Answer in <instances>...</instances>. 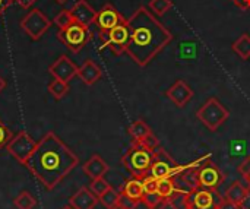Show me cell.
<instances>
[{
	"label": "cell",
	"instance_id": "cell-1",
	"mask_svg": "<svg viewBox=\"0 0 250 209\" xmlns=\"http://www.w3.org/2000/svg\"><path fill=\"white\" fill-rule=\"evenodd\" d=\"M78 164V157L54 132L45 133L37 142L25 163L29 173L47 190H53Z\"/></svg>",
	"mask_w": 250,
	"mask_h": 209
},
{
	"label": "cell",
	"instance_id": "cell-2",
	"mask_svg": "<svg viewBox=\"0 0 250 209\" xmlns=\"http://www.w3.org/2000/svg\"><path fill=\"white\" fill-rule=\"evenodd\" d=\"M127 25L130 40L126 53L142 67L149 64L173 41V34L145 6H139L130 15Z\"/></svg>",
	"mask_w": 250,
	"mask_h": 209
},
{
	"label": "cell",
	"instance_id": "cell-3",
	"mask_svg": "<svg viewBox=\"0 0 250 209\" xmlns=\"http://www.w3.org/2000/svg\"><path fill=\"white\" fill-rule=\"evenodd\" d=\"M154 155L155 149H149L142 144H132V146L122 157V164L132 174V177L144 179L149 174Z\"/></svg>",
	"mask_w": 250,
	"mask_h": 209
},
{
	"label": "cell",
	"instance_id": "cell-4",
	"mask_svg": "<svg viewBox=\"0 0 250 209\" xmlns=\"http://www.w3.org/2000/svg\"><path fill=\"white\" fill-rule=\"evenodd\" d=\"M196 117L209 132H217L229 120L230 111L220 103L218 98L211 97L196 111Z\"/></svg>",
	"mask_w": 250,
	"mask_h": 209
},
{
	"label": "cell",
	"instance_id": "cell-5",
	"mask_svg": "<svg viewBox=\"0 0 250 209\" xmlns=\"http://www.w3.org/2000/svg\"><path fill=\"white\" fill-rule=\"evenodd\" d=\"M226 204V198H223L218 190L199 186L192 188L186 196V209H223Z\"/></svg>",
	"mask_w": 250,
	"mask_h": 209
},
{
	"label": "cell",
	"instance_id": "cell-6",
	"mask_svg": "<svg viewBox=\"0 0 250 209\" xmlns=\"http://www.w3.org/2000/svg\"><path fill=\"white\" fill-rule=\"evenodd\" d=\"M57 38L72 51V53H79L92 38V34L88 26L79 23V22H72L69 26L64 29H60L57 34Z\"/></svg>",
	"mask_w": 250,
	"mask_h": 209
},
{
	"label": "cell",
	"instance_id": "cell-7",
	"mask_svg": "<svg viewBox=\"0 0 250 209\" xmlns=\"http://www.w3.org/2000/svg\"><path fill=\"white\" fill-rule=\"evenodd\" d=\"M100 38H101L103 47H110V50L116 56L126 51V47L130 40V29L127 25V19L122 21L119 25H116L110 31L100 32Z\"/></svg>",
	"mask_w": 250,
	"mask_h": 209
},
{
	"label": "cell",
	"instance_id": "cell-8",
	"mask_svg": "<svg viewBox=\"0 0 250 209\" xmlns=\"http://www.w3.org/2000/svg\"><path fill=\"white\" fill-rule=\"evenodd\" d=\"M195 177H196V186L217 190L223 182H224V174L223 171L208 158L205 163H202L199 167L195 168Z\"/></svg>",
	"mask_w": 250,
	"mask_h": 209
},
{
	"label": "cell",
	"instance_id": "cell-9",
	"mask_svg": "<svg viewBox=\"0 0 250 209\" xmlns=\"http://www.w3.org/2000/svg\"><path fill=\"white\" fill-rule=\"evenodd\" d=\"M51 26V21L40 10V9H32L26 13V16L21 21V28L22 31L29 35L34 41L40 40Z\"/></svg>",
	"mask_w": 250,
	"mask_h": 209
},
{
	"label": "cell",
	"instance_id": "cell-10",
	"mask_svg": "<svg viewBox=\"0 0 250 209\" xmlns=\"http://www.w3.org/2000/svg\"><path fill=\"white\" fill-rule=\"evenodd\" d=\"M35 145H37V142H35L25 130H22V132L16 133V135L12 138V141L7 144L6 149H7V152H9L18 163H21V164L25 166V163H26V160L29 158L31 152L34 151Z\"/></svg>",
	"mask_w": 250,
	"mask_h": 209
},
{
	"label": "cell",
	"instance_id": "cell-11",
	"mask_svg": "<svg viewBox=\"0 0 250 209\" xmlns=\"http://www.w3.org/2000/svg\"><path fill=\"white\" fill-rule=\"evenodd\" d=\"M177 167L176 161L163 149V148H157L155 149V155H154V163L151 166L149 170V176L155 177L157 180H163V179H173V171Z\"/></svg>",
	"mask_w": 250,
	"mask_h": 209
},
{
	"label": "cell",
	"instance_id": "cell-12",
	"mask_svg": "<svg viewBox=\"0 0 250 209\" xmlns=\"http://www.w3.org/2000/svg\"><path fill=\"white\" fill-rule=\"evenodd\" d=\"M122 21H125L123 15L113 4L107 3L97 12L94 23L100 28V32H104V31H110L111 28H114Z\"/></svg>",
	"mask_w": 250,
	"mask_h": 209
},
{
	"label": "cell",
	"instance_id": "cell-13",
	"mask_svg": "<svg viewBox=\"0 0 250 209\" xmlns=\"http://www.w3.org/2000/svg\"><path fill=\"white\" fill-rule=\"evenodd\" d=\"M50 73L53 75L54 79L63 81V82H69L72 78H75L78 75V66L66 56L62 54L50 67H48Z\"/></svg>",
	"mask_w": 250,
	"mask_h": 209
},
{
	"label": "cell",
	"instance_id": "cell-14",
	"mask_svg": "<svg viewBox=\"0 0 250 209\" xmlns=\"http://www.w3.org/2000/svg\"><path fill=\"white\" fill-rule=\"evenodd\" d=\"M166 95H167V98H168L176 107L183 108V107L193 98L195 92H193V89H192L185 81L179 79V81H176V82L167 89Z\"/></svg>",
	"mask_w": 250,
	"mask_h": 209
},
{
	"label": "cell",
	"instance_id": "cell-15",
	"mask_svg": "<svg viewBox=\"0 0 250 209\" xmlns=\"http://www.w3.org/2000/svg\"><path fill=\"white\" fill-rule=\"evenodd\" d=\"M70 12H72L73 21L79 22V23H82L85 26H89L91 23L95 22L97 12L94 10V7L86 0H78L73 4V7L70 9Z\"/></svg>",
	"mask_w": 250,
	"mask_h": 209
},
{
	"label": "cell",
	"instance_id": "cell-16",
	"mask_svg": "<svg viewBox=\"0 0 250 209\" xmlns=\"http://www.w3.org/2000/svg\"><path fill=\"white\" fill-rule=\"evenodd\" d=\"M85 85H94L98 82L103 76L101 67L91 59L85 60L81 67H78V75H76Z\"/></svg>",
	"mask_w": 250,
	"mask_h": 209
},
{
	"label": "cell",
	"instance_id": "cell-17",
	"mask_svg": "<svg viewBox=\"0 0 250 209\" xmlns=\"http://www.w3.org/2000/svg\"><path fill=\"white\" fill-rule=\"evenodd\" d=\"M98 201L100 199L88 188H81L69 199V205L73 209H94L97 207Z\"/></svg>",
	"mask_w": 250,
	"mask_h": 209
},
{
	"label": "cell",
	"instance_id": "cell-18",
	"mask_svg": "<svg viewBox=\"0 0 250 209\" xmlns=\"http://www.w3.org/2000/svg\"><path fill=\"white\" fill-rule=\"evenodd\" d=\"M82 168H83V173H85L91 180L104 177V174L110 170L108 164H107L100 155H92V157L83 164Z\"/></svg>",
	"mask_w": 250,
	"mask_h": 209
},
{
	"label": "cell",
	"instance_id": "cell-19",
	"mask_svg": "<svg viewBox=\"0 0 250 209\" xmlns=\"http://www.w3.org/2000/svg\"><path fill=\"white\" fill-rule=\"evenodd\" d=\"M120 193L141 202L142 201V196H144V188H142V179H136V177H132L129 180L125 182V185L120 188Z\"/></svg>",
	"mask_w": 250,
	"mask_h": 209
},
{
	"label": "cell",
	"instance_id": "cell-20",
	"mask_svg": "<svg viewBox=\"0 0 250 209\" xmlns=\"http://www.w3.org/2000/svg\"><path fill=\"white\" fill-rule=\"evenodd\" d=\"M127 132H129L130 138L133 139L132 144H141L145 138H148V136L152 133V130L149 129V126H148L144 120H136V122H133V123L129 126Z\"/></svg>",
	"mask_w": 250,
	"mask_h": 209
},
{
	"label": "cell",
	"instance_id": "cell-21",
	"mask_svg": "<svg viewBox=\"0 0 250 209\" xmlns=\"http://www.w3.org/2000/svg\"><path fill=\"white\" fill-rule=\"evenodd\" d=\"M248 190H249V188H245L240 182H234V183L227 189V192H226V196H224V198H226L227 204L237 207V205L245 199V196H246Z\"/></svg>",
	"mask_w": 250,
	"mask_h": 209
},
{
	"label": "cell",
	"instance_id": "cell-22",
	"mask_svg": "<svg viewBox=\"0 0 250 209\" xmlns=\"http://www.w3.org/2000/svg\"><path fill=\"white\" fill-rule=\"evenodd\" d=\"M233 51L243 60L250 59V35L249 34H242L231 45Z\"/></svg>",
	"mask_w": 250,
	"mask_h": 209
},
{
	"label": "cell",
	"instance_id": "cell-23",
	"mask_svg": "<svg viewBox=\"0 0 250 209\" xmlns=\"http://www.w3.org/2000/svg\"><path fill=\"white\" fill-rule=\"evenodd\" d=\"M177 190V186L174 183V179H163V180H158V189H157V193L168 201V198Z\"/></svg>",
	"mask_w": 250,
	"mask_h": 209
},
{
	"label": "cell",
	"instance_id": "cell-24",
	"mask_svg": "<svg viewBox=\"0 0 250 209\" xmlns=\"http://www.w3.org/2000/svg\"><path fill=\"white\" fill-rule=\"evenodd\" d=\"M141 202H142L148 209H164L167 207V201L163 199L158 193L144 195Z\"/></svg>",
	"mask_w": 250,
	"mask_h": 209
},
{
	"label": "cell",
	"instance_id": "cell-25",
	"mask_svg": "<svg viewBox=\"0 0 250 209\" xmlns=\"http://www.w3.org/2000/svg\"><path fill=\"white\" fill-rule=\"evenodd\" d=\"M48 92L56 98V100H62L67 92H69V84L54 79L53 82L48 84Z\"/></svg>",
	"mask_w": 250,
	"mask_h": 209
},
{
	"label": "cell",
	"instance_id": "cell-26",
	"mask_svg": "<svg viewBox=\"0 0 250 209\" xmlns=\"http://www.w3.org/2000/svg\"><path fill=\"white\" fill-rule=\"evenodd\" d=\"M171 6H173L171 0H151L148 4V9L155 16H163V15H166V12H168L171 9Z\"/></svg>",
	"mask_w": 250,
	"mask_h": 209
},
{
	"label": "cell",
	"instance_id": "cell-27",
	"mask_svg": "<svg viewBox=\"0 0 250 209\" xmlns=\"http://www.w3.org/2000/svg\"><path fill=\"white\" fill-rule=\"evenodd\" d=\"M13 204H15V207L18 209H34V207L37 205V201H35V198L31 193L22 192L19 196L15 198Z\"/></svg>",
	"mask_w": 250,
	"mask_h": 209
},
{
	"label": "cell",
	"instance_id": "cell-28",
	"mask_svg": "<svg viewBox=\"0 0 250 209\" xmlns=\"http://www.w3.org/2000/svg\"><path fill=\"white\" fill-rule=\"evenodd\" d=\"M119 196H120V192L114 190L113 188L108 189L104 195H101L98 199L100 202L103 204V207H105L107 209H111L113 207H116L119 204Z\"/></svg>",
	"mask_w": 250,
	"mask_h": 209
},
{
	"label": "cell",
	"instance_id": "cell-29",
	"mask_svg": "<svg viewBox=\"0 0 250 209\" xmlns=\"http://www.w3.org/2000/svg\"><path fill=\"white\" fill-rule=\"evenodd\" d=\"M108 189H111V186L104 180V177L95 179V180H92L91 185H89V190H91L97 198H100L101 195H104Z\"/></svg>",
	"mask_w": 250,
	"mask_h": 209
},
{
	"label": "cell",
	"instance_id": "cell-30",
	"mask_svg": "<svg viewBox=\"0 0 250 209\" xmlns=\"http://www.w3.org/2000/svg\"><path fill=\"white\" fill-rule=\"evenodd\" d=\"M72 22H75L73 21V16H72V12L70 10H62L60 13H57V16L54 18V21H53V23L56 25V26H59V29H64L66 26H69Z\"/></svg>",
	"mask_w": 250,
	"mask_h": 209
},
{
	"label": "cell",
	"instance_id": "cell-31",
	"mask_svg": "<svg viewBox=\"0 0 250 209\" xmlns=\"http://www.w3.org/2000/svg\"><path fill=\"white\" fill-rule=\"evenodd\" d=\"M142 188H144V195H149V193H157L158 189V180L152 176H146L142 179Z\"/></svg>",
	"mask_w": 250,
	"mask_h": 209
},
{
	"label": "cell",
	"instance_id": "cell-32",
	"mask_svg": "<svg viewBox=\"0 0 250 209\" xmlns=\"http://www.w3.org/2000/svg\"><path fill=\"white\" fill-rule=\"evenodd\" d=\"M12 138H13L12 130H10V129L1 122V119H0V149L6 148L7 144L12 141Z\"/></svg>",
	"mask_w": 250,
	"mask_h": 209
},
{
	"label": "cell",
	"instance_id": "cell-33",
	"mask_svg": "<svg viewBox=\"0 0 250 209\" xmlns=\"http://www.w3.org/2000/svg\"><path fill=\"white\" fill-rule=\"evenodd\" d=\"M239 174L246 180V183L249 185V188H250V155L239 166Z\"/></svg>",
	"mask_w": 250,
	"mask_h": 209
},
{
	"label": "cell",
	"instance_id": "cell-34",
	"mask_svg": "<svg viewBox=\"0 0 250 209\" xmlns=\"http://www.w3.org/2000/svg\"><path fill=\"white\" fill-rule=\"evenodd\" d=\"M138 204H139L138 201H135L123 193H120V196H119V205H122L125 209H136Z\"/></svg>",
	"mask_w": 250,
	"mask_h": 209
},
{
	"label": "cell",
	"instance_id": "cell-35",
	"mask_svg": "<svg viewBox=\"0 0 250 209\" xmlns=\"http://www.w3.org/2000/svg\"><path fill=\"white\" fill-rule=\"evenodd\" d=\"M141 144L145 145V146L149 148V149H157V148L160 146V142H158V139H157V136H155L154 133H151L148 138H145Z\"/></svg>",
	"mask_w": 250,
	"mask_h": 209
},
{
	"label": "cell",
	"instance_id": "cell-36",
	"mask_svg": "<svg viewBox=\"0 0 250 209\" xmlns=\"http://www.w3.org/2000/svg\"><path fill=\"white\" fill-rule=\"evenodd\" d=\"M231 1L242 10H249L250 9V0H231Z\"/></svg>",
	"mask_w": 250,
	"mask_h": 209
},
{
	"label": "cell",
	"instance_id": "cell-37",
	"mask_svg": "<svg viewBox=\"0 0 250 209\" xmlns=\"http://www.w3.org/2000/svg\"><path fill=\"white\" fill-rule=\"evenodd\" d=\"M237 208L239 209H250V188L249 190H248V193H246V196H245V199L237 205Z\"/></svg>",
	"mask_w": 250,
	"mask_h": 209
},
{
	"label": "cell",
	"instance_id": "cell-38",
	"mask_svg": "<svg viewBox=\"0 0 250 209\" xmlns=\"http://www.w3.org/2000/svg\"><path fill=\"white\" fill-rule=\"evenodd\" d=\"M15 3H18L21 7H23V9H28V7H31L37 0H13Z\"/></svg>",
	"mask_w": 250,
	"mask_h": 209
},
{
	"label": "cell",
	"instance_id": "cell-39",
	"mask_svg": "<svg viewBox=\"0 0 250 209\" xmlns=\"http://www.w3.org/2000/svg\"><path fill=\"white\" fill-rule=\"evenodd\" d=\"M13 3V0H0V15H3V12Z\"/></svg>",
	"mask_w": 250,
	"mask_h": 209
},
{
	"label": "cell",
	"instance_id": "cell-40",
	"mask_svg": "<svg viewBox=\"0 0 250 209\" xmlns=\"http://www.w3.org/2000/svg\"><path fill=\"white\" fill-rule=\"evenodd\" d=\"M4 86H6V81H4V79H3V78L0 76V92H1L3 89H4Z\"/></svg>",
	"mask_w": 250,
	"mask_h": 209
},
{
	"label": "cell",
	"instance_id": "cell-41",
	"mask_svg": "<svg viewBox=\"0 0 250 209\" xmlns=\"http://www.w3.org/2000/svg\"><path fill=\"white\" fill-rule=\"evenodd\" d=\"M223 209H239L237 207H234V205H230V204H226V207Z\"/></svg>",
	"mask_w": 250,
	"mask_h": 209
},
{
	"label": "cell",
	"instance_id": "cell-42",
	"mask_svg": "<svg viewBox=\"0 0 250 209\" xmlns=\"http://www.w3.org/2000/svg\"><path fill=\"white\" fill-rule=\"evenodd\" d=\"M67 0H56V3H59V4H64Z\"/></svg>",
	"mask_w": 250,
	"mask_h": 209
},
{
	"label": "cell",
	"instance_id": "cell-43",
	"mask_svg": "<svg viewBox=\"0 0 250 209\" xmlns=\"http://www.w3.org/2000/svg\"><path fill=\"white\" fill-rule=\"evenodd\" d=\"M111 209H125V208H123L122 205H119V204H117L116 207H113V208H111Z\"/></svg>",
	"mask_w": 250,
	"mask_h": 209
},
{
	"label": "cell",
	"instance_id": "cell-44",
	"mask_svg": "<svg viewBox=\"0 0 250 209\" xmlns=\"http://www.w3.org/2000/svg\"><path fill=\"white\" fill-rule=\"evenodd\" d=\"M63 209H73V208H72V207L69 205V207H64V208H63Z\"/></svg>",
	"mask_w": 250,
	"mask_h": 209
}]
</instances>
